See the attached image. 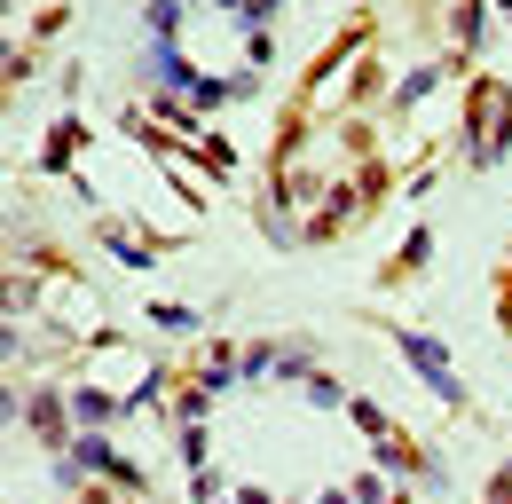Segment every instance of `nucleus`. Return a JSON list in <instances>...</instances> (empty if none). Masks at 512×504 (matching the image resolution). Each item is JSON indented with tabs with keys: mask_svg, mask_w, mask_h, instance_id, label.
<instances>
[{
	"mask_svg": "<svg viewBox=\"0 0 512 504\" xmlns=\"http://www.w3.org/2000/svg\"><path fill=\"white\" fill-rule=\"evenodd\" d=\"M142 315H150L158 331H174V339H182V331H197V323H205V315H197V308H182V300H150V308H142Z\"/></svg>",
	"mask_w": 512,
	"mask_h": 504,
	"instance_id": "7ed1b4c3",
	"label": "nucleus"
},
{
	"mask_svg": "<svg viewBox=\"0 0 512 504\" xmlns=\"http://www.w3.org/2000/svg\"><path fill=\"white\" fill-rule=\"evenodd\" d=\"M394 339H402V355L426 371V386H434L442 402H457V378H449V355H442V347H434V339H418V331H394Z\"/></svg>",
	"mask_w": 512,
	"mask_h": 504,
	"instance_id": "f257e3e1",
	"label": "nucleus"
},
{
	"mask_svg": "<svg viewBox=\"0 0 512 504\" xmlns=\"http://www.w3.org/2000/svg\"><path fill=\"white\" fill-rule=\"evenodd\" d=\"M237 504H276V497H268V489H237Z\"/></svg>",
	"mask_w": 512,
	"mask_h": 504,
	"instance_id": "423d86ee",
	"label": "nucleus"
},
{
	"mask_svg": "<svg viewBox=\"0 0 512 504\" xmlns=\"http://www.w3.org/2000/svg\"><path fill=\"white\" fill-rule=\"evenodd\" d=\"M119 410H127L119 394H103V386H87V378L71 386V418H79V426H103V418H119Z\"/></svg>",
	"mask_w": 512,
	"mask_h": 504,
	"instance_id": "f03ea898",
	"label": "nucleus"
},
{
	"mask_svg": "<svg viewBox=\"0 0 512 504\" xmlns=\"http://www.w3.org/2000/svg\"><path fill=\"white\" fill-rule=\"evenodd\" d=\"M308 402H316V410H347V386L331 371H308Z\"/></svg>",
	"mask_w": 512,
	"mask_h": 504,
	"instance_id": "20e7f679",
	"label": "nucleus"
},
{
	"mask_svg": "<svg viewBox=\"0 0 512 504\" xmlns=\"http://www.w3.org/2000/svg\"><path fill=\"white\" fill-rule=\"evenodd\" d=\"M174 449H182V465H190V473H205V426H182Z\"/></svg>",
	"mask_w": 512,
	"mask_h": 504,
	"instance_id": "39448f33",
	"label": "nucleus"
}]
</instances>
